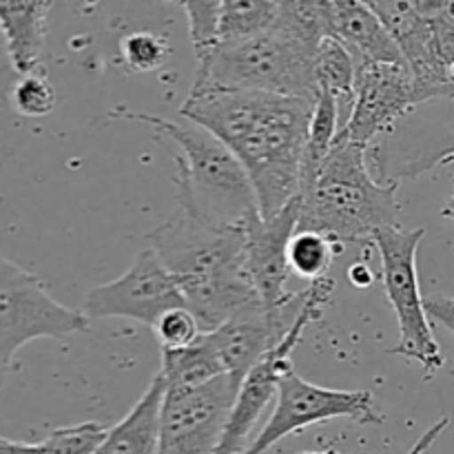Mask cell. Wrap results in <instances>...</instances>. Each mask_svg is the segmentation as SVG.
Instances as JSON below:
<instances>
[{"label":"cell","mask_w":454,"mask_h":454,"mask_svg":"<svg viewBox=\"0 0 454 454\" xmlns=\"http://www.w3.org/2000/svg\"><path fill=\"white\" fill-rule=\"evenodd\" d=\"M315 100L266 91H189L180 114L220 137L242 162L262 217H273L300 193Z\"/></svg>","instance_id":"6da1fadb"},{"label":"cell","mask_w":454,"mask_h":454,"mask_svg":"<svg viewBox=\"0 0 454 454\" xmlns=\"http://www.w3.org/2000/svg\"><path fill=\"white\" fill-rule=\"evenodd\" d=\"M244 226L208 224L177 211L146 238L149 248L180 282L202 335L217 331L239 310L262 301L247 269Z\"/></svg>","instance_id":"7a4b0ae2"},{"label":"cell","mask_w":454,"mask_h":454,"mask_svg":"<svg viewBox=\"0 0 454 454\" xmlns=\"http://www.w3.org/2000/svg\"><path fill=\"white\" fill-rule=\"evenodd\" d=\"M399 182L384 184L372 176L368 146L337 137L319 171L300 186V226L335 242L372 239L399 226Z\"/></svg>","instance_id":"3957f363"},{"label":"cell","mask_w":454,"mask_h":454,"mask_svg":"<svg viewBox=\"0 0 454 454\" xmlns=\"http://www.w3.org/2000/svg\"><path fill=\"white\" fill-rule=\"evenodd\" d=\"M111 118L151 124L177 146V208L208 224L244 226L260 215L255 189L233 151L193 122H176L153 114L114 109Z\"/></svg>","instance_id":"277c9868"},{"label":"cell","mask_w":454,"mask_h":454,"mask_svg":"<svg viewBox=\"0 0 454 454\" xmlns=\"http://www.w3.org/2000/svg\"><path fill=\"white\" fill-rule=\"evenodd\" d=\"M317 49L273 22L253 38L217 44L198 56L191 91L238 89L317 100L313 75Z\"/></svg>","instance_id":"5b68a950"},{"label":"cell","mask_w":454,"mask_h":454,"mask_svg":"<svg viewBox=\"0 0 454 454\" xmlns=\"http://www.w3.org/2000/svg\"><path fill=\"white\" fill-rule=\"evenodd\" d=\"M424 235V229L408 231L395 226V229L377 233L372 244L381 255L386 297L399 324V341L388 353L417 362L426 380H430L434 372L442 371L446 359L434 340L428 310H426V297H421L419 278H417V248Z\"/></svg>","instance_id":"8992f818"},{"label":"cell","mask_w":454,"mask_h":454,"mask_svg":"<svg viewBox=\"0 0 454 454\" xmlns=\"http://www.w3.org/2000/svg\"><path fill=\"white\" fill-rule=\"evenodd\" d=\"M89 328L91 319L84 310L67 309L53 300L35 275L7 257L0 262V362L4 371L29 341L40 337L67 341Z\"/></svg>","instance_id":"52a82bcc"},{"label":"cell","mask_w":454,"mask_h":454,"mask_svg":"<svg viewBox=\"0 0 454 454\" xmlns=\"http://www.w3.org/2000/svg\"><path fill=\"white\" fill-rule=\"evenodd\" d=\"M341 417L362 426H380L386 421L371 390L324 388L297 375L295 368H288L279 381L270 419L244 454H264L288 434Z\"/></svg>","instance_id":"ba28073f"},{"label":"cell","mask_w":454,"mask_h":454,"mask_svg":"<svg viewBox=\"0 0 454 454\" xmlns=\"http://www.w3.org/2000/svg\"><path fill=\"white\" fill-rule=\"evenodd\" d=\"M310 288H313V295H310L309 306H306L304 315L295 324V328L288 333L286 340L273 353L266 355L248 372V377L239 386V393L235 397L233 408H231L229 421H226L224 434H222L220 448H217L215 454H244L248 450V446H251L248 443V434L255 430L257 421L264 415L266 406L273 402V397H278V388L284 372L288 368H293L291 353L301 341L306 328L322 317L324 309H326L328 300H331L333 291H335V284H333V279L326 278L319 279V282H313Z\"/></svg>","instance_id":"9c48e42d"},{"label":"cell","mask_w":454,"mask_h":454,"mask_svg":"<svg viewBox=\"0 0 454 454\" xmlns=\"http://www.w3.org/2000/svg\"><path fill=\"white\" fill-rule=\"evenodd\" d=\"M310 295H313V288L309 286L301 293H291V297L279 306H264L257 301L239 310L217 331L207 333L204 340L217 355L226 375H231L242 386L248 372L266 355L273 353L295 328L309 306Z\"/></svg>","instance_id":"30bf717a"},{"label":"cell","mask_w":454,"mask_h":454,"mask_svg":"<svg viewBox=\"0 0 454 454\" xmlns=\"http://www.w3.org/2000/svg\"><path fill=\"white\" fill-rule=\"evenodd\" d=\"M180 306H186V300L177 278L153 248H145L118 279L93 288L82 310L89 319L124 317L153 328L167 310Z\"/></svg>","instance_id":"8fae6325"},{"label":"cell","mask_w":454,"mask_h":454,"mask_svg":"<svg viewBox=\"0 0 454 454\" xmlns=\"http://www.w3.org/2000/svg\"><path fill=\"white\" fill-rule=\"evenodd\" d=\"M239 384L222 375L193 390H168L160 454H215Z\"/></svg>","instance_id":"7c38bea8"},{"label":"cell","mask_w":454,"mask_h":454,"mask_svg":"<svg viewBox=\"0 0 454 454\" xmlns=\"http://www.w3.org/2000/svg\"><path fill=\"white\" fill-rule=\"evenodd\" d=\"M417 105L421 98L408 67L371 62L357 69L355 105L340 133L368 146L372 137L393 133L399 120Z\"/></svg>","instance_id":"4fadbf2b"},{"label":"cell","mask_w":454,"mask_h":454,"mask_svg":"<svg viewBox=\"0 0 454 454\" xmlns=\"http://www.w3.org/2000/svg\"><path fill=\"white\" fill-rule=\"evenodd\" d=\"M368 4L397 43L399 51L415 78L421 102L454 100V82L443 62L439 60L430 27L417 9L415 0L412 3L375 0Z\"/></svg>","instance_id":"5bb4252c"},{"label":"cell","mask_w":454,"mask_h":454,"mask_svg":"<svg viewBox=\"0 0 454 454\" xmlns=\"http://www.w3.org/2000/svg\"><path fill=\"white\" fill-rule=\"evenodd\" d=\"M300 195H295L278 215H255L244 226L247 269L264 306H279L291 297L286 291L291 275L288 247L300 226Z\"/></svg>","instance_id":"9a60e30c"},{"label":"cell","mask_w":454,"mask_h":454,"mask_svg":"<svg viewBox=\"0 0 454 454\" xmlns=\"http://www.w3.org/2000/svg\"><path fill=\"white\" fill-rule=\"evenodd\" d=\"M328 35L348 49L357 67L371 62L408 67L390 31L362 0H328Z\"/></svg>","instance_id":"2e32d148"},{"label":"cell","mask_w":454,"mask_h":454,"mask_svg":"<svg viewBox=\"0 0 454 454\" xmlns=\"http://www.w3.org/2000/svg\"><path fill=\"white\" fill-rule=\"evenodd\" d=\"M164 402L167 380L158 372L131 412L120 424L111 426L105 443L96 454H160Z\"/></svg>","instance_id":"e0dca14e"},{"label":"cell","mask_w":454,"mask_h":454,"mask_svg":"<svg viewBox=\"0 0 454 454\" xmlns=\"http://www.w3.org/2000/svg\"><path fill=\"white\" fill-rule=\"evenodd\" d=\"M53 3L49 0H3L0 27L7 40L9 60L18 75L38 69L47 38V18Z\"/></svg>","instance_id":"ac0fdd59"},{"label":"cell","mask_w":454,"mask_h":454,"mask_svg":"<svg viewBox=\"0 0 454 454\" xmlns=\"http://www.w3.org/2000/svg\"><path fill=\"white\" fill-rule=\"evenodd\" d=\"M357 62L348 49L335 38H324L315 56V87L317 93H331L340 102L341 114L353 111L355 105V78H357Z\"/></svg>","instance_id":"d6986e66"},{"label":"cell","mask_w":454,"mask_h":454,"mask_svg":"<svg viewBox=\"0 0 454 454\" xmlns=\"http://www.w3.org/2000/svg\"><path fill=\"white\" fill-rule=\"evenodd\" d=\"M162 377L168 390H193L226 375L204 335L189 348L162 350Z\"/></svg>","instance_id":"ffe728a7"},{"label":"cell","mask_w":454,"mask_h":454,"mask_svg":"<svg viewBox=\"0 0 454 454\" xmlns=\"http://www.w3.org/2000/svg\"><path fill=\"white\" fill-rule=\"evenodd\" d=\"M341 129H344V122H341L340 102H337L331 93H317L313 118H310L309 127V140H306L301 184L309 182L310 177L319 171L324 160L331 153L333 145H335L337 137H340Z\"/></svg>","instance_id":"44dd1931"},{"label":"cell","mask_w":454,"mask_h":454,"mask_svg":"<svg viewBox=\"0 0 454 454\" xmlns=\"http://www.w3.org/2000/svg\"><path fill=\"white\" fill-rule=\"evenodd\" d=\"M279 3L273 0H224L220 7V44L248 40L270 29Z\"/></svg>","instance_id":"7402d4cb"},{"label":"cell","mask_w":454,"mask_h":454,"mask_svg":"<svg viewBox=\"0 0 454 454\" xmlns=\"http://www.w3.org/2000/svg\"><path fill=\"white\" fill-rule=\"evenodd\" d=\"M341 244L315 231H297L288 247V264L300 278L310 279V284L326 279L333 262L340 255Z\"/></svg>","instance_id":"603a6c76"},{"label":"cell","mask_w":454,"mask_h":454,"mask_svg":"<svg viewBox=\"0 0 454 454\" xmlns=\"http://www.w3.org/2000/svg\"><path fill=\"white\" fill-rule=\"evenodd\" d=\"M120 53L133 74H149V71L160 69L171 56V47L164 35L151 34V31H136L122 38L120 43Z\"/></svg>","instance_id":"cb8c5ba5"},{"label":"cell","mask_w":454,"mask_h":454,"mask_svg":"<svg viewBox=\"0 0 454 454\" xmlns=\"http://www.w3.org/2000/svg\"><path fill=\"white\" fill-rule=\"evenodd\" d=\"M415 3L428 22L439 60L443 62L454 82V0H415Z\"/></svg>","instance_id":"d4e9b609"},{"label":"cell","mask_w":454,"mask_h":454,"mask_svg":"<svg viewBox=\"0 0 454 454\" xmlns=\"http://www.w3.org/2000/svg\"><path fill=\"white\" fill-rule=\"evenodd\" d=\"M53 105H56V89H53L44 67H38L31 74L18 78L16 87H13V106L18 114L38 118V115H47Z\"/></svg>","instance_id":"484cf974"},{"label":"cell","mask_w":454,"mask_h":454,"mask_svg":"<svg viewBox=\"0 0 454 454\" xmlns=\"http://www.w3.org/2000/svg\"><path fill=\"white\" fill-rule=\"evenodd\" d=\"M189 18V34L193 43L195 58L204 56L220 44V7L222 3H180Z\"/></svg>","instance_id":"4316f807"},{"label":"cell","mask_w":454,"mask_h":454,"mask_svg":"<svg viewBox=\"0 0 454 454\" xmlns=\"http://www.w3.org/2000/svg\"><path fill=\"white\" fill-rule=\"evenodd\" d=\"M106 434V426L87 421L69 428H56L44 442L49 446V454H96L105 443Z\"/></svg>","instance_id":"83f0119b"},{"label":"cell","mask_w":454,"mask_h":454,"mask_svg":"<svg viewBox=\"0 0 454 454\" xmlns=\"http://www.w3.org/2000/svg\"><path fill=\"white\" fill-rule=\"evenodd\" d=\"M153 333L158 337L162 350L189 348V346H193L202 337V328H200L198 317H195L189 306L167 310L155 322Z\"/></svg>","instance_id":"f1b7e54d"},{"label":"cell","mask_w":454,"mask_h":454,"mask_svg":"<svg viewBox=\"0 0 454 454\" xmlns=\"http://www.w3.org/2000/svg\"><path fill=\"white\" fill-rule=\"evenodd\" d=\"M426 310L428 317L446 326L448 331L454 333V297L448 295H430L426 297Z\"/></svg>","instance_id":"f546056e"},{"label":"cell","mask_w":454,"mask_h":454,"mask_svg":"<svg viewBox=\"0 0 454 454\" xmlns=\"http://www.w3.org/2000/svg\"><path fill=\"white\" fill-rule=\"evenodd\" d=\"M448 424H450V419H448V417H442V419H439L437 424L430 426V428L426 430V433L421 434L419 439H417L415 446H412L411 450H408L406 454H426V452H428L430 448L434 446V442H437V439L442 437L443 433H446Z\"/></svg>","instance_id":"4dcf8cb0"},{"label":"cell","mask_w":454,"mask_h":454,"mask_svg":"<svg viewBox=\"0 0 454 454\" xmlns=\"http://www.w3.org/2000/svg\"><path fill=\"white\" fill-rule=\"evenodd\" d=\"M0 454H49V446L47 442L22 443L3 437L0 439Z\"/></svg>","instance_id":"1f68e13d"},{"label":"cell","mask_w":454,"mask_h":454,"mask_svg":"<svg viewBox=\"0 0 454 454\" xmlns=\"http://www.w3.org/2000/svg\"><path fill=\"white\" fill-rule=\"evenodd\" d=\"M348 279L355 284V286L366 288L375 282V275L371 273V269H368L366 264H353L348 269Z\"/></svg>","instance_id":"d6a6232c"},{"label":"cell","mask_w":454,"mask_h":454,"mask_svg":"<svg viewBox=\"0 0 454 454\" xmlns=\"http://www.w3.org/2000/svg\"><path fill=\"white\" fill-rule=\"evenodd\" d=\"M442 215L454 222V191H452V198H450V202H448V207L442 208Z\"/></svg>","instance_id":"836d02e7"},{"label":"cell","mask_w":454,"mask_h":454,"mask_svg":"<svg viewBox=\"0 0 454 454\" xmlns=\"http://www.w3.org/2000/svg\"><path fill=\"white\" fill-rule=\"evenodd\" d=\"M301 454H341L337 450H319V452H301Z\"/></svg>","instance_id":"e575fe53"}]
</instances>
